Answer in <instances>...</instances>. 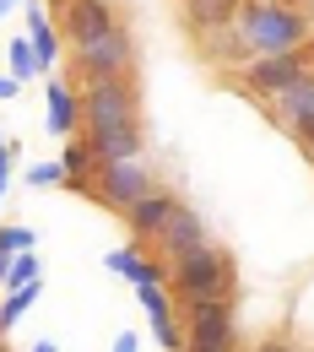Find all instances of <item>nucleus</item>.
Returning a JSON list of instances; mask_svg holds the SVG:
<instances>
[{
	"mask_svg": "<svg viewBox=\"0 0 314 352\" xmlns=\"http://www.w3.org/2000/svg\"><path fill=\"white\" fill-rule=\"evenodd\" d=\"M82 141L92 146L98 168L120 157H146V131H141V92L135 76L114 82H82Z\"/></svg>",
	"mask_w": 314,
	"mask_h": 352,
	"instance_id": "obj_1",
	"label": "nucleus"
},
{
	"mask_svg": "<svg viewBox=\"0 0 314 352\" xmlns=\"http://www.w3.org/2000/svg\"><path fill=\"white\" fill-rule=\"evenodd\" d=\"M233 33L249 54H287V49L314 44V22L304 0H244L233 16Z\"/></svg>",
	"mask_w": 314,
	"mask_h": 352,
	"instance_id": "obj_2",
	"label": "nucleus"
},
{
	"mask_svg": "<svg viewBox=\"0 0 314 352\" xmlns=\"http://www.w3.org/2000/svg\"><path fill=\"white\" fill-rule=\"evenodd\" d=\"M168 293H174V304L233 298V293H238V265H233V255H227L223 244H201V250H190L184 261H174Z\"/></svg>",
	"mask_w": 314,
	"mask_h": 352,
	"instance_id": "obj_3",
	"label": "nucleus"
},
{
	"mask_svg": "<svg viewBox=\"0 0 314 352\" xmlns=\"http://www.w3.org/2000/svg\"><path fill=\"white\" fill-rule=\"evenodd\" d=\"M179 314H184V352H244V347H238V314H233V298L179 304Z\"/></svg>",
	"mask_w": 314,
	"mask_h": 352,
	"instance_id": "obj_4",
	"label": "nucleus"
},
{
	"mask_svg": "<svg viewBox=\"0 0 314 352\" xmlns=\"http://www.w3.org/2000/svg\"><path fill=\"white\" fill-rule=\"evenodd\" d=\"M152 190H163L157 174H152V163L146 157H120V163H103L98 179H92V201L98 206H109V212H131L135 201H146Z\"/></svg>",
	"mask_w": 314,
	"mask_h": 352,
	"instance_id": "obj_5",
	"label": "nucleus"
},
{
	"mask_svg": "<svg viewBox=\"0 0 314 352\" xmlns=\"http://www.w3.org/2000/svg\"><path fill=\"white\" fill-rule=\"evenodd\" d=\"M304 71H314V44L304 49H287V54H255L244 71H238V87L249 92V98H276V92H287Z\"/></svg>",
	"mask_w": 314,
	"mask_h": 352,
	"instance_id": "obj_6",
	"label": "nucleus"
},
{
	"mask_svg": "<svg viewBox=\"0 0 314 352\" xmlns=\"http://www.w3.org/2000/svg\"><path fill=\"white\" fill-rule=\"evenodd\" d=\"M71 60H76V76H82V82H114V76H135V33H131V28H120V33L98 38V44L76 49Z\"/></svg>",
	"mask_w": 314,
	"mask_h": 352,
	"instance_id": "obj_7",
	"label": "nucleus"
},
{
	"mask_svg": "<svg viewBox=\"0 0 314 352\" xmlns=\"http://www.w3.org/2000/svg\"><path fill=\"white\" fill-rule=\"evenodd\" d=\"M120 28L125 22H120V6L114 0H71L60 11V33H65L71 49H87L98 38H109V33H120Z\"/></svg>",
	"mask_w": 314,
	"mask_h": 352,
	"instance_id": "obj_8",
	"label": "nucleus"
},
{
	"mask_svg": "<svg viewBox=\"0 0 314 352\" xmlns=\"http://www.w3.org/2000/svg\"><path fill=\"white\" fill-rule=\"evenodd\" d=\"M44 125L54 141H76L82 135V87H71L65 76H49L44 87Z\"/></svg>",
	"mask_w": 314,
	"mask_h": 352,
	"instance_id": "obj_9",
	"label": "nucleus"
},
{
	"mask_svg": "<svg viewBox=\"0 0 314 352\" xmlns=\"http://www.w3.org/2000/svg\"><path fill=\"white\" fill-rule=\"evenodd\" d=\"M201 244H212V239H206V222H201V212H190V206L179 201V212L168 217V228H163V239H157L152 250H157L163 261L174 265V261H184L190 250H201Z\"/></svg>",
	"mask_w": 314,
	"mask_h": 352,
	"instance_id": "obj_10",
	"label": "nucleus"
},
{
	"mask_svg": "<svg viewBox=\"0 0 314 352\" xmlns=\"http://www.w3.org/2000/svg\"><path fill=\"white\" fill-rule=\"evenodd\" d=\"M22 22H27V44L38 49L44 76H54V65H60V54H65V33L54 28V16H49L44 0H27V6H22Z\"/></svg>",
	"mask_w": 314,
	"mask_h": 352,
	"instance_id": "obj_11",
	"label": "nucleus"
},
{
	"mask_svg": "<svg viewBox=\"0 0 314 352\" xmlns=\"http://www.w3.org/2000/svg\"><path fill=\"white\" fill-rule=\"evenodd\" d=\"M174 212H179V195H168V190H152L146 201H135L131 212H125V228L135 233V244H157Z\"/></svg>",
	"mask_w": 314,
	"mask_h": 352,
	"instance_id": "obj_12",
	"label": "nucleus"
},
{
	"mask_svg": "<svg viewBox=\"0 0 314 352\" xmlns=\"http://www.w3.org/2000/svg\"><path fill=\"white\" fill-rule=\"evenodd\" d=\"M271 114L287 125V135L314 131V71H304L287 92H276V98H271Z\"/></svg>",
	"mask_w": 314,
	"mask_h": 352,
	"instance_id": "obj_13",
	"label": "nucleus"
},
{
	"mask_svg": "<svg viewBox=\"0 0 314 352\" xmlns=\"http://www.w3.org/2000/svg\"><path fill=\"white\" fill-rule=\"evenodd\" d=\"M195 44H201V60H206V65H223V71H233V76H238V71H244V65L255 60V54L244 49V38H238L233 28H217V33H201Z\"/></svg>",
	"mask_w": 314,
	"mask_h": 352,
	"instance_id": "obj_14",
	"label": "nucleus"
},
{
	"mask_svg": "<svg viewBox=\"0 0 314 352\" xmlns=\"http://www.w3.org/2000/svg\"><path fill=\"white\" fill-rule=\"evenodd\" d=\"M244 0H184V28L201 38V33H217V28H233Z\"/></svg>",
	"mask_w": 314,
	"mask_h": 352,
	"instance_id": "obj_15",
	"label": "nucleus"
},
{
	"mask_svg": "<svg viewBox=\"0 0 314 352\" xmlns=\"http://www.w3.org/2000/svg\"><path fill=\"white\" fill-rule=\"evenodd\" d=\"M60 168H65V190H82V195H92V179H98V157H92V146L82 141V135L60 146Z\"/></svg>",
	"mask_w": 314,
	"mask_h": 352,
	"instance_id": "obj_16",
	"label": "nucleus"
},
{
	"mask_svg": "<svg viewBox=\"0 0 314 352\" xmlns=\"http://www.w3.org/2000/svg\"><path fill=\"white\" fill-rule=\"evenodd\" d=\"M5 76H16V82H33V76H44V65H38V49L27 44V33H16V38L5 44Z\"/></svg>",
	"mask_w": 314,
	"mask_h": 352,
	"instance_id": "obj_17",
	"label": "nucleus"
},
{
	"mask_svg": "<svg viewBox=\"0 0 314 352\" xmlns=\"http://www.w3.org/2000/svg\"><path fill=\"white\" fill-rule=\"evenodd\" d=\"M38 276H44V265H38V255H33V250H27V255H11V271H5V293H11V287H33Z\"/></svg>",
	"mask_w": 314,
	"mask_h": 352,
	"instance_id": "obj_18",
	"label": "nucleus"
},
{
	"mask_svg": "<svg viewBox=\"0 0 314 352\" xmlns=\"http://www.w3.org/2000/svg\"><path fill=\"white\" fill-rule=\"evenodd\" d=\"M22 184H33V190H54V184H65V168H60V157L27 163V168H22Z\"/></svg>",
	"mask_w": 314,
	"mask_h": 352,
	"instance_id": "obj_19",
	"label": "nucleus"
},
{
	"mask_svg": "<svg viewBox=\"0 0 314 352\" xmlns=\"http://www.w3.org/2000/svg\"><path fill=\"white\" fill-rule=\"evenodd\" d=\"M33 239H38L33 228H16V222H0V255H5V261H11V255H27V250H33Z\"/></svg>",
	"mask_w": 314,
	"mask_h": 352,
	"instance_id": "obj_20",
	"label": "nucleus"
},
{
	"mask_svg": "<svg viewBox=\"0 0 314 352\" xmlns=\"http://www.w3.org/2000/svg\"><path fill=\"white\" fill-rule=\"evenodd\" d=\"M135 304H141V314H146V320H152V314H168V309H179L168 287H135Z\"/></svg>",
	"mask_w": 314,
	"mask_h": 352,
	"instance_id": "obj_21",
	"label": "nucleus"
},
{
	"mask_svg": "<svg viewBox=\"0 0 314 352\" xmlns=\"http://www.w3.org/2000/svg\"><path fill=\"white\" fill-rule=\"evenodd\" d=\"M16 163H22V141L11 135L5 152H0V201H5V190H11V168H16Z\"/></svg>",
	"mask_w": 314,
	"mask_h": 352,
	"instance_id": "obj_22",
	"label": "nucleus"
},
{
	"mask_svg": "<svg viewBox=\"0 0 314 352\" xmlns=\"http://www.w3.org/2000/svg\"><path fill=\"white\" fill-rule=\"evenodd\" d=\"M244 352H298V347H293L287 336H260L255 347H244Z\"/></svg>",
	"mask_w": 314,
	"mask_h": 352,
	"instance_id": "obj_23",
	"label": "nucleus"
},
{
	"mask_svg": "<svg viewBox=\"0 0 314 352\" xmlns=\"http://www.w3.org/2000/svg\"><path fill=\"white\" fill-rule=\"evenodd\" d=\"M109 352H141V336H135V331H120V336H114V347Z\"/></svg>",
	"mask_w": 314,
	"mask_h": 352,
	"instance_id": "obj_24",
	"label": "nucleus"
},
{
	"mask_svg": "<svg viewBox=\"0 0 314 352\" xmlns=\"http://www.w3.org/2000/svg\"><path fill=\"white\" fill-rule=\"evenodd\" d=\"M16 92H22V82H16V76H5V71H0V103H11V98H16Z\"/></svg>",
	"mask_w": 314,
	"mask_h": 352,
	"instance_id": "obj_25",
	"label": "nucleus"
},
{
	"mask_svg": "<svg viewBox=\"0 0 314 352\" xmlns=\"http://www.w3.org/2000/svg\"><path fill=\"white\" fill-rule=\"evenodd\" d=\"M22 6H27V0H0V22H5V16H16Z\"/></svg>",
	"mask_w": 314,
	"mask_h": 352,
	"instance_id": "obj_26",
	"label": "nucleus"
},
{
	"mask_svg": "<svg viewBox=\"0 0 314 352\" xmlns=\"http://www.w3.org/2000/svg\"><path fill=\"white\" fill-rule=\"evenodd\" d=\"M27 352H60V342H49V336H44V342H33Z\"/></svg>",
	"mask_w": 314,
	"mask_h": 352,
	"instance_id": "obj_27",
	"label": "nucleus"
},
{
	"mask_svg": "<svg viewBox=\"0 0 314 352\" xmlns=\"http://www.w3.org/2000/svg\"><path fill=\"white\" fill-rule=\"evenodd\" d=\"M5 271H11V261H5V255H0V293H5Z\"/></svg>",
	"mask_w": 314,
	"mask_h": 352,
	"instance_id": "obj_28",
	"label": "nucleus"
},
{
	"mask_svg": "<svg viewBox=\"0 0 314 352\" xmlns=\"http://www.w3.org/2000/svg\"><path fill=\"white\" fill-rule=\"evenodd\" d=\"M304 11H309V22H314V0H304Z\"/></svg>",
	"mask_w": 314,
	"mask_h": 352,
	"instance_id": "obj_29",
	"label": "nucleus"
},
{
	"mask_svg": "<svg viewBox=\"0 0 314 352\" xmlns=\"http://www.w3.org/2000/svg\"><path fill=\"white\" fill-rule=\"evenodd\" d=\"M5 141H11V135H5V131H0V152H5Z\"/></svg>",
	"mask_w": 314,
	"mask_h": 352,
	"instance_id": "obj_30",
	"label": "nucleus"
},
{
	"mask_svg": "<svg viewBox=\"0 0 314 352\" xmlns=\"http://www.w3.org/2000/svg\"><path fill=\"white\" fill-rule=\"evenodd\" d=\"M298 352H314V347H298Z\"/></svg>",
	"mask_w": 314,
	"mask_h": 352,
	"instance_id": "obj_31",
	"label": "nucleus"
}]
</instances>
